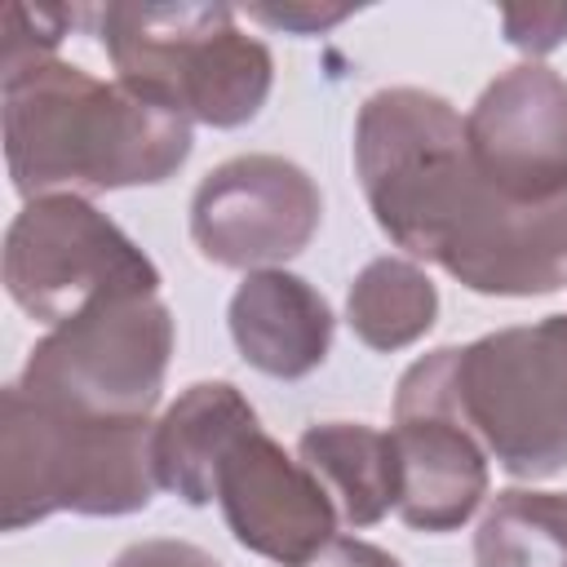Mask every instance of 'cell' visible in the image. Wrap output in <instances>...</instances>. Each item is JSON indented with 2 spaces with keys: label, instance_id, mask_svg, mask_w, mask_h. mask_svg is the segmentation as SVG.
<instances>
[{
  "label": "cell",
  "instance_id": "cell-13",
  "mask_svg": "<svg viewBox=\"0 0 567 567\" xmlns=\"http://www.w3.org/2000/svg\"><path fill=\"white\" fill-rule=\"evenodd\" d=\"M261 421L230 381H195L151 430L155 483L186 505L217 501V470Z\"/></svg>",
  "mask_w": 567,
  "mask_h": 567
},
{
  "label": "cell",
  "instance_id": "cell-19",
  "mask_svg": "<svg viewBox=\"0 0 567 567\" xmlns=\"http://www.w3.org/2000/svg\"><path fill=\"white\" fill-rule=\"evenodd\" d=\"M350 13H354L350 4H301V0H292V4H252L248 9L252 22H266V27L288 31V35H319V31L337 27Z\"/></svg>",
  "mask_w": 567,
  "mask_h": 567
},
{
  "label": "cell",
  "instance_id": "cell-2",
  "mask_svg": "<svg viewBox=\"0 0 567 567\" xmlns=\"http://www.w3.org/2000/svg\"><path fill=\"white\" fill-rule=\"evenodd\" d=\"M4 164L22 199L159 186L190 155V115L124 80L75 62L27 58L0 66Z\"/></svg>",
  "mask_w": 567,
  "mask_h": 567
},
{
  "label": "cell",
  "instance_id": "cell-14",
  "mask_svg": "<svg viewBox=\"0 0 567 567\" xmlns=\"http://www.w3.org/2000/svg\"><path fill=\"white\" fill-rule=\"evenodd\" d=\"M297 461L319 478L346 527H372L399 505V452L390 430L323 421L297 439Z\"/></svg>",
  "mask_w": 567,
  "mask_h": 567
},
{
  "label": "cell",
  "instance_id": "cell-4",
  "mask_svg": "<svg viewBox=\"0 0 567 567\" xmlns=\"http://www.w3.org/2000/svg\"><path fill=\"white\" fill-rule=\"evenodd\" d=\"M97 40L115 80L173 102L190 124L239 128L261 115L275 58L230 4H106Z\"/></svg>",
  "mask_w": 567,
  "mask_h": 567
},
{
  "label": "cell",
  "instance_id": "cell-11",
  "mask_svg": "<svg viewBox=\"0 0 567 567\" xmlns=\"http://www.w3.org/2000/svg\"><path fill=\"white\" fill-rule=\"evenodd\" d=\"M217 505L230 536L279 567H310L337 540V509L319 478L292 461L261 425L244 434L217 470Z\"/></svg>",
  "mask_w": 567,
  "mask_h": 567
},
{
  "label": "cell",
  "instance_id": "cell-16",
  "mask_svg": "<svg viewBox=\"0 0 567 567\" xmlns=\"http://www.w3.org/2000/svg\"><path fill=\"white\" fill-rule=\"evenodd\" d=\"M478 567H567V492H496L478 532Z\"/></svg>",
  "mask_w": 567,
  "mask_h": 567
},
{
  "label": "cell",
  "instance_id": "cell-18",
  "mask_svg": "<svg viewBox=\"0 0 567 567\" xmlns=\"http://www.w3.org/2000/svg\"><path fill=\"white\" fill-rule=\"evenodd\" d=\"M505 40L523 53H549L567 40V9L563 4H532V9H505Z\"/></svg>",
  "mask_w": 567,
  "mask_h": 567
},
{
  "label": "cell",
  "instance_id": "cell-6",
  "mask_svg": "<svg viewBox=\"0 0 567 567\" xmlns=\"http://www.w3.org/2000/svg\"><path fill=\"white\" fill-rule=\"evenodd\" d=\"M173 359V315L159 297L102 301L49 328L13 381L22 394L97 416L151 421Z\"/></svg>",
  "mask_w": 567,
  "mask_h": 567
},
{
  "label": "cell",
  "instance_id": "cell-1",
  "mask_svg": "<svg viewBox=\"0 0 567 567\" xmlns=\"http://www.w3.org/2000/svg\"><path fill=\"white\" fill-rule=\"evenodd\" d=\"M354 177L377 226L412 261L483 297L567 288V199L514 204L465 151V120L430 89H377L354 120Z\"/></svg>",
  "mask_w": 567,
  "mask_h": 567
},
{
  "label": "cell",
  "instance_id": "cell-15",
  "mask_svg": "<svg viewBox=\"0 0 567 567\" xmlns=\"http://www.w3.org/2000/svg\"><path fill=\"white\" fill-rule=\"evenodd\" d=\"M439 319V288L408 257L368 261L346 292V323L368 350H403L421 341Z\"/></svg>",
  "mask_w": 567,
  "mask_h": 567
},
{
  "label": "cell",
  "instance_id": "cell-10",
  "mask_svg": "<svg viewBox=\"0 0 567 567\" xmlns=\"http://www.w3.org/2000/svg\"><path fill=\"white\" fill-rule=\"evenodd\" d=\"M465 151L514 204L567 199V80L545 62L501 71L465 115Z\"/></svg>",
  "mask_w": 567,
  "mask_h": 567
},
{
  "label": "cell",
  "instance_id": "cell-8",
  "mask_svg": "<svg viewBox=\"0 0 567 567\" xmlns=\"http://www.w3.org/2000/svg\"><path fill=\"white\" fill-rule=\"evenodd\" d=\"M399 505L412 532H456L487 496V452L456 403V346L416 359L394 390Z\"/></svg>",
  "mask_w": 567,
  "mask_h": 567
},
{
  "label": "cell",
  "instance_id": "cell-5",
  "mask_svg": "<svg viewBox=\"0 0 567 567\" xmlns=\"http://www.w3.org/2000/svg\"><path fill=\"white\" fill-rule=\"evenodd\" d=\"M456 403L483 452L514 478L567 465V315L456 346Z\"/></svg>",
  "mask_w": 567,
  "mask_h": 567
},
{
  "label": "cell",
  "instance_id": "cell-12",
  "mask_svg": "<svg viewBox=\"0 0 567 567\" xmlns=\"http://www.w3.org/2000/svg\"><path fill=\"white\" fill-rule=\"evenodd\" d=\"M226 319L239 354L279 381L310 377L332 350V306L319 288L284 266L244 275Z\"/></svg>",
  "mask_w": 567,
  "mask_h": 567
},
{
  "label": "cell",
  "instance_id": "cell-9",
  "mask_svg": "<svg viewBox=\"0 0 567 567\" xmlns=\"http://www.w3.org/2000/svg\"><path fill=\"white\" fill-rule=\"evenodd\" d=\"M323 221L315 177L284 155H235L217 164L190 199V239L226 270H279L310 248Z\"/></svg>",
  "mask_w": 567,
  "mask_h": 567
},
{
  "label": "cell",
  "instance_id": "cell-21",
  "mask_svg": "<svg viewBox=\"0 0 567 567\" xmlns=\"http://www.w3.org/2000/svg\"><path fill=\"white\" fill-rule=\"evenodd\" d=\"M310 567H403V563L381 545H368L359 536H337Z\"/></svg>",
  "mask_w": 567,
  "mask_h": 567
},
{
  "label": "cell",
  "instance_id": "cell-17",
  "mask_svg": "<svg viewBox=\"0 0 567 567\" xmlns=\"http://www.w3.org/2000/svg\"><path fill=\"white\" fill-rule=\"evenodd\" d=\"M75 9H31V4H9L4 9V31H0V66L27 62V58H49L62 35L75 27Z\"/></svg>",
  "mask_w": 567,
  "mask_h": 567
},
{
  "label": "cell",
  "instance_id": "cell-3",
  "mask_svg": "<svg viewBox=\"0 0 567 567\" xmlns=\"http://www.w3.org/2000/svg\"><path fill=\"white\" fill-rule=\"evenodd\" d=\"M151 421H97L4 390L0 523L22 532L49 514L120 518L155 501Z\"/></svg>",
  "mask_w": 567,
  "mask_h": 567
},
{
  "label": "cell",
  "instance_id": "cell-7",
  "mask_svg": "<svg viewBox=\"0 0 567 567\" xmlns=\"http://www.w3.org/2000/svg\"><path fill=\"white\" fill-rule=\"evenodd\" d=\"M4 288L18 310L58 328L102 301L159 297V270L84 195H40L4 230Z\"/></svg>",
  "mask_w": 567,
  "mask_h": 567
},
{
  "label": "cell",
  "instance_id": "cell-20",
  "mask_svg": "<svg viewBox=\"0 0 567 567\" xmlns=\"http://www.w3.org/2000/svg\"><path fill=\"white\" fill-rule=\"evenodd\" d=\"M111 567H221V563L190 540H137Z\"/></svg>",
  "mask_w": 567,
  "mask_h": 567
}]
</instances>
